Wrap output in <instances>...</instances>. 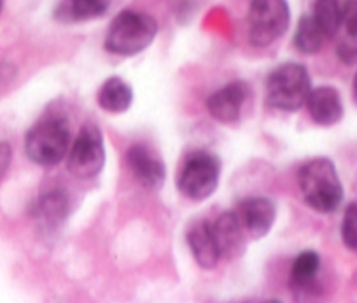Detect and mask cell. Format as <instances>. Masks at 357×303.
Here are the masks:
<instances>
[{"label":"cell","instance_id":"19","mask_svg":"<svg viewBox=\"0 0 357 303\" xmlns=\"http://www.w3.org/2000/svg\"><path fill=\"white\" fill-rule=\"evenodd\" d=\"M321 268V258L314 251H305L294 260L291 268V284L296 289H308L315 282Z\"/></svg>","mask_w":357,"mask_h":303},{"label":"cell","instance_id":"9","mask_svg":"<svg viewBox=\"0 0 357 303\" xmlns=\"http://www.w3.org/2000/svg\"><path fill=\"white\" fill-rule=\"evenodd\" d=\"M249 96V88L243 81H233L212 93L207 100V109L214 119L221 123L238 121L243 104Z\"/></svg>","mask_w":357,"mask_h":303},{"label":"cell","instance_id":"13","mask_svg":"<svg viewBox=\"0 0 357 303\" xmlns=\"http://www.w3.org/2000/svg\"><path fill=\"white\" fill-rule=\"evenodd\" d=\"M336 54L347 65L357 64V0L342 6V20L336 32Z\"/></svg>","mask_w":357,"mask_h":303},{"label":"cell","instance_id":"16","mask_svg":"<svg viewBox=\"0 0 357 303\" xmlns=\"http://www.w3.org/2000/svg\"><path fill=\"white\" fill-rule=\"evenodd\" d=\"M68 212V200L63 191H50L44 193L40 198H37L36 205L32 207V216L43 226L53 228L61 225Z\"/></svg>","mask_w":357,"mask_h":303},{"label":"cell","instance_id":"6","mask_svg":"<svg viewBox=\"0 0 357 303\" xmlns=\"http://www.w3.org/2000/svg\"><path fill=\"white\" fill-rule=\"evenodd\" d=\"M221 174V165L215 156L205 151H197L188 158L178 175L177 188L186 198L200 202L215 191Z\"/></svg>","mask_w":357,"mask_h":303},{"label":"cell","instance_id":"10","mask_svg":"<svg viewBox=\"0 0 357 303\" xmlns=\"http://www.w3.org/2000/svg\"><path fill=\"white\" fill-rule=\"evenodd\" d=\"M126 161L137 181L147 189H158L165 181V165L153 151L142 144L132 146L126 153Z\"/></svg>","mask_w":357,"mask_h":303},{"label":"cell","instance_id":"23","mask_svg":"<svg viewBox=\"0 0 357 303\" xmlns=\"http://www.w3.org/2000/svg\"><path fill=\"white\" fill-rule=\"evenodd\" d=\"M245 303H282L280 300H252V302H245Z\"/></svg>","mask_w":357,"mask_h":303},{"label":"cell","instance_id":"4","mask_svg":"<svg viewBox=\"0 0 357 303\" xmlns=\"http://www.w3.org/2000/svg\"><path fill=\"white\" fill-rule=\"evenodd\" d=\"M68 144L70 132L67 119L51 116L30 128L25 139V151L33 163L53 167L67 156Z\"/></svg>","mask_w":357,"mask_h":303},{"label":"cell","instance_id":"18","mask_svg":"<svg viewBox=\"0 0 357 303\" xmlns=\"http://www.w3.org/2000/svg\"><path fill=\"white\" fill-rule=\"evenodd\" d=\"M328 37L321 30V27L315 23L312 15L303 16L298 23L296 34H294V46L298 51L305 54H315L322 47Z\"/></svg>","mask_w":357,"mask_h":303},{"label":"cell","instance_id":"5","mask_svg":"<svg viewBox=\"0 0 357 303\" xmlns=\"http://www.w3.org/2000/svg\"><path fill=\"white\" fill-rule=\"evenodd\" d=\"M287 0H252L249 9V40L257 47L270 46L289 29Z\"/></svg>","mask_w":357,"mask_h":303},{"label":"cell","instance_id":"15","mask_svg":"<svg viewBox=\"0 0 357 303\" xmlns=\"http://www.w3.org/2000/svg\"><path fill=\"white\" fill-rule=\"evenodd\" d=\"M111 6V0H61L54 11V18L63 23L88 22L100 18Z\"/></svg>","mask_w":357,"mask_h":303},{"label":"cell","instance_id":"22","mask_svg":"<svg viewBox=\"0 0 357 303\" xmlns=\"http://www.w3.org/2000/svg\"><path fill=\"white\" fill-rule=\"evenodd\" d=\"M11 146H9L8 142H0V179H2V175H4L6 172H8L9 165H11Z\"/></svg>","mask_w":357,"mask_h":303},{"label":"cell","instance_id":"20","mask_svg":"<svg viewBox=\"0 0 357 303\" xmlns=\"http://www.w3.org/2000/svg\"><path fill=\"white\" fill-rule=\"evenodd\" d=\"M312 18L315 20L326 37H335L342 20L340 0H315Z\"/></svg>","mask_w":357,"mask_h":303},{"label":"cell","instance_id":"24","mask_svg":"<svg viewBox=\"0 0 357 303\" xmlns=\"http://www.w3.org/2000/svg\"><path fill=\"white\" fill-rule=\"evenodd\" d=\"M354 95H356V98H357V74H356V77H354Z\"/></svg>","mask_w":357,"mask_h":303},{"label":"cell","instance_id":"25","mask_svg":"<svg viewBox=\"0 0 357 303\" xmlns=\"http://www.w3.org/2000/svg\"><path fill=\"white\" fill-rule=\"evenodd\" d=\"M2 8H4V0H0V13H2Z\"/></svg>","mask_w":357,"mask_h":303},{"label":"cell","instance_id":"11","mask_svg":"<svg viewBox=\"0 0 357 303\" xmlns=\"http://www.w3.org/2000/svg\"><path fill=\"white\" fill-rule=\"evenodd\" d=\"M211 228L221 258L233 260L242 254L243 247H245V237H243L245 232H243L235 212L221 214L214 223H211Z\"/></svg>","mask_w":357,"mask_h":303},{"label":"cell","instance_id":"17","mask_svg":"<svg viewBox=\"0 0 357 303\" xmlns=\"http://www.w3.org/2000/svg\"><path fill=\"white\" fill-rule=\"evenodd\" d=\"M133 91L123 79L111 77L102 84L98 91V105L111 114L128 111L132 105Z\"/></svg>","mask_w":357,"mask_h":303},{"label":"cell","instance_id":"8","mask_svg":"<svg viewBox=\"0 0 357 303\" xmlns=\"http://www.w3.org/2000/svg\"><path fill=\"white\" fill-rule=\"evenodd\" d=\"M235 214L247 235L252 239H261L273 226L277 209L275 204L266 196H254V198L243 200Z\"/></svg>","mask_w":357,"mask_h":303},{"label":"cell","instance_id":"12","mask_svg":"<svg viewBox=\"0 0 357 303\" xmlns=\"http://www.w3.org/2000/svg\"><path fill=\"white\" fill-rule=\"evenodd\" d=\"M307 108L312 119L322 126L336 125L343 116L340 93L331 86H321L317 89H312L307 100Z\"/></svg>","mask_w":357,"mask_h":303},{"label":"cell","instance_id":"7","mask_svg":"<svg viewBox=\"0 0 357 303\" xmlns=\"http://www.w3.org/2000/svg\"><path fill=\"white\" fill-rule=\"evenodd\" d=\"M104 163V135L97 125L88 123L82 126L70 153H68V172L77 179H91L100 174Z\"/></svg>","mask_w":357,"mask_h":303},{"label":"cell","instance_id":"1","mask_svg":"<svg viewBox=\"0 0 357 303\" xmlns=\"http://www.w3.org/2000/svg\"><path fill=\"white\" fill-rule=\"evenodd\" d=\"M298 184L305 202L317 212H333L343 200V188L335 163L328 158H314L298 170Z\"/></svg>","mask_w":357,"mask_h":303},{"label":"cell","instance_id":"3","mask_svg":"<svg viewBox=\"0 0 357 303\" xmlns=\"http://www.w3.org/2000/svg\"><path fill=\"white\" fill-rule=\"evenodd\" d=\"M310 91V75L300 64H284L268 75L266 100L273 109L298 111L307 104Z\"/></svg>","mask_w":357,"mask_h":303},{"label":"cell","instance_id":"2","mask_svg":"<svg viewBox=\"0 0 357 303\" xmlns=\"http://www.w3.org/2000/svg\"><path fill=\"white\" fill-rule=\"evenodd\" d=\"M158 34L153 16L139 11H123L112 20L105 37V50L118 57H133L151 46Z\"/></svg>","mask_w":357,"mask_h":303},{"label":"cell","instance_id":"14","mask_svg":"<svg viewBox=\"0 0 357 303\" xmlns=\"http://www.w3.org/2000/svg\"><path fill=\"white\" fill-rule=\"evenodd\" d=\"M188 244L193 253L195 260L202 268H214L221 260L214 235H212L211 223L198 221L188 232Z\"/></svg>","mask_w":357,"mask_h":303},{"label":"cell","instance_id":"21","mask_svg":"<svg viewBox=\"0 0 357 303\" xmlns=\"http://www.w3.org/2000/svg\"><path fill=\"white\" fill-rule=\"evenodd\" d=\"M342 239L350 251H357V204H350L343 214Z\"/></svg>","mask_w":357,"mask_h":303}]
</instances>
